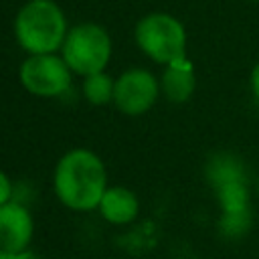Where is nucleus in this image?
Masks as SVG:
<instances>
[{
  "mask_svg": "<svg viewBox=\"0 0 259 259\" xmlns=\"http://www.w3.org/2000/svg\"><path fill=\"white\" fill-rule=\"evenodd\" d=\"M61 57L75 75L87 77L101 73L111 59V38L107 30L95 22L77 24L67 32Z\"/></svg>",
  "mask_w": 259,
  "mask_h": 259,
  "instance_id": "obj_4",
  "label": "nucleus"
},
{
  "mask_svg": "<svg viewBox=\"0 0 259 259\" xmlns=\"http://www.w3.org/2000/svg\"><path fill=\"white\" fill-rule=\"evenodd\" d=\"M97 212L109 225H130L136 221V217L140 212L138 194L132 188L121 186V184L107 186V190L103 192V196L99 200Z\"/></svg>",
  "mask_w": 259,
  "mask_h": 259,
  "instance_id": "obj_8",
  "label": "nucleus"
},
{
  "mask_svg": "<svg viewBox=\"0 0 259 259\" xmlns=\"http://www.w3.org/2000/svg\"><path fill=\"white\" fill-rule=\"evenodd\" d=\"M0 259H14V257L8 255V253H4V251H0Z\"/></svg>",
  "mask_w": 259,
  "mask_h": 259,
  "instance_id": "obj_17",
  "label": "nucleus"
},
{
  "mask_svg": "<svg viewBox=\"0 0 259 259\" xmlns=\"http://www.w3.org/2000/svg\"><path fill=\"white\" fill-rule=\"evenodd\" d=\"M221 214H235L251 210V194H249V180L229 182L214 188Z\"/></svg>",
  "mask_w": 259,
  "mask_h": 259,
  "instance_id": "obj_11",
  "label": "nucleus"
},
{
  "mask_svg": "<svg viewBox=\"0 0 259 259\" xmlns=\"http://www.w3.org/2000/svg\"><path fill=\"white\" fill-rule=\"evenodd\" d=\"M12 196H14V184H12L10 176L0 170V206H4L10 200H14Z\"/></svg>",
  "mask_w": 259,
  "mask_h": 259,
  "instance_id": "obj_14",
  "label": "nucleus"
},
{
  "mask_svg": "<svg viewBox=\"0 0 259 259\" xmlns=\"http://www.w3.org/2000/svg\"><path fill=\"white\" fill-rule=\"evenodd\" d=\"M113 89H115V79L111 75H107L105 71L83 77L81 91H83L85 101L91 105L99 107V105L113 103Z\"/></svg>",
  "mask_w": 259,
  "mask_h": 259,
  "instance_id": "obj_12",
  "label": "nucleus"
},
{
  "mask_svg": "<svg viewBox=\"0 0 259 259\" xmlns=\"http://www.w3.org/2000/svg\"><path fill=\"white\" fill-rule=\"evenodd\" d=\"M204 174H206V180H208V184L212 188H219V186L229 184V182L247 180L245 164L241 162L239 156H235L231 152H217V154H212L206 160Z\"/></svg>",
  "mask_w": 259,
  "mask_h": 259,
  "instance_id": "obj_10",
  "label": "nucleus"
},
{
  "mask_svg": "<svg viewBox=\"0 0 259 259\" xmlns=\"http://www.w3.org/2000/svg\"><path fill=\"white\" fill-rule=\"evenodd\" d=\"M160 89L162 95L172 103H184L192 97L196 89V77H194V65L190 63L188 57L176 59L164 67Z\"/></svg>",
  "mask_w": 259,
  "mask_h": 259,
  "instance_id": "obj_9",
  "label": "nucleus"
},
{
  "mask_svg": "<svg viewBox=\"0 0 259 259\" xmlns=\"http://www.w3.org/2000/svg\"><path fill=\"white\" fill-rule=\"evenodd\" d=\"M107 186V168L101 156L89 148H71L55 164L53 192L69 210H97Z\"/></svg>",
  "mask_w": 259,
  "mask_h": 259,
  "instance_id": "obj_1",
  "label": "nucleus"
},
{
  "mask_svg": "<svg viewBox=\"0 0 259 259\" xmlns=\"http://www.w3.org/2000/svg\"><path fill=\"white\" fill-rule=\"evenodd\" d=\"M253 225V212L247 210V212H235V214H221L219 217V233L225 237V239H241L249 233Z\"/></svg>",
  "mask_w": 259,
  "mask_h": 259,
  "instance_id": "obj_13",
  "label": "nucleus"
},
{
  "mask_svg": "<svg viewBox=\"0 0 259 259\" xmlns=\"http://www.w3.org/2000/svg\"><path fill=\"white\" fill-rule=\"evenodd\" d=\"M34 237V219L28 206L10 200L0 206V251L18 255L30 249Z\"/></svg>",
  "mask_w": 259,
  "mask_h": 259,
  "instance_id": "obj_7",
  "label": "nucleus"
},
{
  "mask_svg": "<svg viewBox=\"0 0 259 259\" xmlns=\"http://www.w3.org/2000/svg\"><path fill=\"white\" fill-rule=\"evenodd\" d=\"M160 93V79H156V75L148 69L134 67L115 79L113 105L127 117H140L154 107Z\"/></svg>",
  "mask_w": 259,
  "mask_h": 259,
  "instance_id": "obj_6",
  "label": "nucleus"
},
{
  "mask_svg": "<svg viewBox=\"0 0 259 259\" xmlns=\"http://www.w3.org/2000/svg\"><path fill=\"white\" fill-rule=\"evenodd\" d=\"M140 51L154 63L170 65L186 57V30L178 18L166 12H152L138 20L134 30Z\"/></svg>",
  "mask_w": 259,
  "mask_h": 259,
  "instance_id": "obj_3",
  "label": "nucleus"
},
{
  "mask_svg": "<svg viewBox=\"0 0 259 259\" xmlns=\"http://www.w3.org/2000/svg\"><path fill=\"white\" fill-rule=\"evenodd\" d=\"M18 79L34 97H61L73 83V71L61 55H28L20 65Z\"/></svg>",
  "mask_w": 259,
  "mask_h": 259,
  "instance_id": "obj_5",
  "label": "nucleus"
},
{
  "mask_svg": "<svg viewBox=\"0 0 259 259\" xmlns=\"http://www.w3.org/2000/svg\"><path fill=\"white\" fill-rule=\"evenodd\" d=\"M251 89H253V93H255V97L259 99V63L253 67V71H251Z\"/></svg>",
  "mask_w": 259,
  "mask_h": 259,
  "instance_id": "obj_15",
  "label": "nucleus"
},
{
  "mask_svg": "<svg viewBox=\"0 0 259 259\" xmlns=\"http://www.w3.org/2000/svg\"><path fill=\"white\" fill-rule=\"evenodd\" d=\"M253 2H259V0H253Z\"/></svg>",
  "mask_w": 259,
  "mask_h": 259,
  "instance_id": "obj_18",
  "label": "nucleus"
},
{
  "mask_svg": "<svg viewBox=\"0 0 259 259\" xmlns=\"http://www.w3.org/2000/svg\"><path fill=\"white\" fill-rule=\"evenodd\" d=\"M12 257H14V259H42V257H40L38 253H34V251H30V249H28V251H24V253H18V255H12Z\"/></svg>",
  "mask_w": 259,
  "mask_h": 259,
  "instance_id": "obj_16",
  "label": "nucleus"
},
{
  "mask_svg": "<svg viewBox=\"0 0 259 259\" xmlns=\"http://www.w3.org/2000/svg\"><path fill=\"white\" fill-rule=\"evenodd\" d=\"M67 32L65 12L53 0H28L14 18V36L28 55L57 53Z\"/></svg>",
  "mask_w": 259,
  "mask_h": 259,
  "instance_id": "obj_2",
  "label": "nucleus"
}]
</instances>
